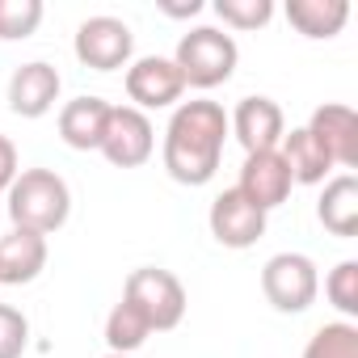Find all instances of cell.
I'll return each instance as SVG.
<instances>
[{
  "instance_id": "cell-16",
  "label": "cell",
  "mask_w": 358,
  "mask_h": 358,
  "mask_svg": "<svg viewBox=\"0 0 358 358\" xmlns=\"http://www.w3.org/2000/svg\"><path fill=\"white\" fill-rule=\"evenodd\" d=\"M316 220L324 224V232L350 241L358 236V177L354 173H341L324 186L320 203H316Z\"/></svg>"
},
{
  "instance_id": "cell-2",
  "label": "cell",
  "mask_w": 358,
  "mask_h": 358,
  "mask_svg": "<svg viewBox=\"0 0 358 358\" xmlns=\"http://www.w3.org/2000/svg\"><path fill=\"white\" fill-rule=\"evenodd\" d=\"M72 215V190L55 169H22L9 186V220L22 232L51 236Z\"/></svg>"
},
{
  "instance_id": "cell-7",
  "label": "cell",
  "mask_w": 358,
  "mask_h": 358,
  "mask_svg": "<svg viewBox=\"0 0 358 358\" xmlns=\"http://www.w3.org/2000/svg\"><path fill=\"white\" fill-rule=\"evenodd\" d=\"M135 51V34L118 17H89L76 30V59L93 72H114L127 68Z\"/></svg>"
},
{
  "instance_id": "cell-10",
  "label": "cell",
  "mask_w": 358,
  "mask_h": 358,
  "mask_svg": "<svg viewBox=\"0 0 358 358\" xmlns=\"http://www.w3.org/2000/svg\"><path fill=\"white\" fill-rule=\"evenodd\" d=\"M207 224H211V236H215L224 249H249V245H257V241L266 236V211L253 207L236 186L224 190V194L211 203Z\"/></svg>"
},
{
  "instance_id": "cell-13",
  "label": "cell",
  "mask_w": 358,
  "mask_h": 358,
  "mask_svg": "<svg viewBox=\"0 0 358 358\" xmlns=\"http://www.w3.org/2000/svg\"><path fill=\"white\" fill-rule=\"evenodd\" d=\"M308 131L316 135V143L329 152L333 164H345L354 169L358 164V114L341 101H329L320 110H312V122Z\"/></svg>"
},
{
  "instance_id": "cell-5",
  "label": "cell",
  "mask_w": 358,
  "mask_h": 358,
  "mask_svg": "<svg viewBox=\"0 0 358 358\" xmlns=\"http://www.w3.org/2000/svg\"><path fill=\"white\" fill-rule=\"evenodd\" d=\"M262 291L266 299L295 316V312H308L320 295V274H316V262L308 253H274L266 266H262Z\"/></svg>"
},
{
  "instance_id": "cell-14",
  "label": "cell",
  "mask_w": 358,
  "mask_h": 358,
  "mask_svg": "<svg viewBox=\"0 0 358 358\" xmlns=\"http://www.w3.org/2000/svg\"><path fill=\"white\" fill-rule=\"evenodd\" d=\"M110 101L101 97H76L59 110V139L76 152H97L101 139H106V122H110Z\"/></svg>"
},
{
  "instance_id": "cell-22",
  "label": "cell",
  "mask_w": 358,
  "mask_h": 358,
  "mask_svg": "<svg viewBox=\"0 0 358 358\" xmlns=\"http://www.w3.org/2000/svg\"><path fill=\"white\" fill-rule=\"evenodd\" d=\"M215 13L232 30H262L274 17V0H215Z\"/></svg>"
},
{
  "instance_id": "cell-26",
  "label": "cell",
  "mask_w": 358,
  "mask_h": 358,
  "mask_svg": "<svg viewBox=\"0 0 358 358\" xmlns=\"http://www.w3.org/2000/svg\"><path fill=\"white\" fill-rule=\"evenodd\" d=\"M164 13L169 17H194V13H203V0H190V5H164Z\"/></svg>"
},
{
  "instance_id": "cell-8",
  "label": "cell",
  "mask_w": 358,
  "mask_h": 358,
  "mask_svg": "<svg viewBox=\"0 0 358 358\" xmlns=\"http://www.w3.org/2000/svg\"><path fill=\"white\" fill-rule=\"evenodd\" d=\"M228 135L241 139L245 156L253 152H274L287 135V118H282V106L274 97H241L236 110L228 114Z\"/></svg>"
},
{
  "instance_id": "cell-15",
  "label": "cell",
  "mask_w": 358,
  "mask_h": 358,
  "mask_svg": "<svg viewBox=\"0 0 358 358\" xmlns=\"http://www.w3.org/2000/svg\"><path fill=\"white\" fill-rule=\"evenodd\" d=\"M47 270V236L13 228L0 241V282L5 287H26Z\"/></svg>"
},
{
  "instance_id": "cell-23",
  "label": "cell",
  "mask_w": 358,
  "mask_h": 358,
  "mask_svg": "<svg viewBox=\"0 0 358 358\" xmlns=\"http://www.w3.org/2000/svg\"><path fill=\"white\" fill-rule=\"evenodd\" d=\"M324 295L341 316H358V262H337L324 278Z\"/></svg>"
},
{
  "instance_id": "cell-9",
  "label": "cell",
  "mask_w": 358,
  "mask_h": 358,
  "mask_svg": "<svg viewBox=\"0 0 358 358\" xmlns=\"http://www.w3.org/2000/svg\"><path fill=\"white\" fill-rule=\"evenodd\" d=\"M186 80L177 72L173 59L164 55H143L127 68V97L135 101V110H164L173 101H182Z\"/></svg>"
},
{
  "instance_id": "cell-11",
  "label": "cell",
  "mask_w": 358,
  "mask_h": 358,
  "mask_svg": "<svg viewBox=\"0 0 358 358\" xmlns=\"http://www.w3.org/2000/svg\"><path fill=\"white\" fill-rule=\"evenodd\" d=\"M291 169H287V160H282V152L274 148V152H253V156H245V169H241V182H236V190L253 203V207H262V211H274V207H282L287 199H291Z\"/></svg>"
},
{
  "instance_id": "cell-4",
  "label": "cell",
  "mask_w": 358,
  "mask_h": 358,
  "mask_svg": "<svg viewBox=\"0 0 358 358\" xmlns=\"http://www.w3.org/2000/svg\"><path fill=\"white\" fill-rule=\"evenodd\" d=\"M122 299L143 312V320L152 324V333L177 329V324H182V316H186V287H182V278L169 274V270H160V266L131 270V278L122 287Z\"/></svg>"
},
{
  "instance_id": "cell-21",
  "label": "cell",
  "mask_w": 358,
  "mask_h": 358,
  "mask_svg": "<svg viewBox=\"0 0 358 358\" xmlns=\"http://www.w3.org/2000/svg\"><path fill=\"white\" fill-rule=\"evenodd\" d=\"M43 22V0H0V38H30Z\"/></svg>"
},
{
  "instance_id": "cell-19",
  "label": "cell",
  "mask_w": 358,
  "mask_h": 358,
  "mask_svg": "<svg viewBox=\"0 0 358 358\" xmlns=\"http://www.w3.org/2000/svg\"><path fill=\"white\" fill-rule=\"evenodd\" d=\"M152 337V324L143 320V312L135 303H114V312L106 316V345L110 354H135L143 341Z\"/></svg>"
},
{
  "instance_id": "cell-3",
  "label": "cell",
  "mask_w": 358,
  "mask_h": 358,
  "mask_svg": "<svg viewBox=\"0 0 358 358\" xmlns=\"http://www.w3.org/2000/svg\"><path fill=\"white\" fill-rule=\"evenodd\" d=\"M236 59H241L236 38L224 34V30H215V26H199V30L182 34L177 55H173L177 72H182V80L190 89H215V85L232 80Z\"/></svg>"
},
{
  "instance_id": "cell-6",
  "label": "cell",
  "mask_w": 358,
  "mask_h": 358,
  "mask_svg": "<svg viewBox=\"0 0 358 358\" xmlns=\"http://www.w3.org/2000/svg\"><path fill=\"white\" fill-rule=\"evenodd\" d=\"M152 148H156V131H152L148 114L135 110V106H114L110 122H106V139H101L97 152L114 169H139V164L152 160Z\"/></svg>"
},
{
  "instance_id": "cell-27",
  "label": "cell",
  "mask_w": 358,
  "mask_h": 358,
  "mask_svg": "<svg viewBox=\"0 0 358 358\" xmlns=\"http://www.w3.org/2000/svg\"><path fill=\"white\" fill-rule=\"evenodd\" d=\"M106 358H131V354H106Z\"/></svg>"
},
{
  "instance_id": "cell-17",
  "label": "cell",
  "mask_w": 358,
  "mask_h": 358,
  "mask_svg": "<svg viewBox=\"0 0 358 358\" xmlns=\"http://www.w3.org/2000/svg\"><path fill=\"white\" fill-rule=\"evenodd\" d=\"M278 152H282V160H287V169H291V182H299V186H320L324 177H329V169H333L329 152L316 143V135H312L308 127H291V131L282 135Z\"/></svg>"
},
{
  "instance_id": "cell-12",
  "label": "cell",
  "mask_w": 358,
  "mask_h": 358,
  "mask_svg": "<svg viewBox=\"0 0 358 358\" xmlns=\"http://www.w3.org/2000/svg\"><path fill=\"white\" fill-rule=\"evenodd\" d=\"M59 89H64V80H59V72L51 64H43V59L22 64L13 72V80H9V110L17 118H43V114L55 110Z\"/></svg>"
},
{
  "instance_id": "cell-18",
  "label": "cell",
  "mask_w": 358,
  "mask_h": 358,
  "mask_svg": "<svg viewBox=\"0 0 358 358\" xmlns=\"http://www.w3.org/2000/svg\"><path fill=\"white\" fill-rule=\"evenodd\" d=\"M287 22L303 38H337L350 22L345 0H287Z\"/></svg>"
},
{
  "instance_id": "cell-25",
  "label": "cell",
  "mask_w": 358,
  "mask_h": 358,
  "mask_svg": "<svg viewBox=\"0 0 358 358\" xmlns=\"http://www.w3.org/2000/svg\"><path fill=\"white\" fill-rule=\"evenodd\" d=\"M17 148H13V139L9 135H0V190H9L13 182H17Z\"/></svg>"
},
{
  "instance_id": "cell-24",
  "label": "cell",
  "mask_w": 358,
  "mask_h": 358,
  "mask_svg": "<svg viewBox=\"0 0 358 358\" xmlns=\"http://www.w3.org/2000/svg\"><path fill=\"white\" fill-rule=\"evenodd\" d=\"M30 345V320L9 308V303H0V358H22Z\"/></svg>"
},
{
  "instance_id": "cell-1",
  "label": "cell",
  "mask_w": 358,
  "mask_h": 358,
  "mask_svg": "<svg viewBox=\"0 0 358 358\" xmlns=\"http://www.w3.org/2000/svg\"><path fill=\"white\" fill-rule=\"evenodd\" d=\"M228 114L220 101H182L164 131V169L177 186H207L220 173Z\"/></svg>"
},
{
  "instance_id": "cell-20",
  "label": "cell",
  "mask_w": 358,
  "mask_h": 358,
  "mask_svg": "<svg viewBox=\"0 0 358 358\" xmlns=\"http://www.w3.org/2000/svg\"><path fill=\"white\" fill-rule=\"evenodd\" d=\"M303 358H358V324H350V320L320 324L308 337Z\"/></svg>"
}]
</instances>
